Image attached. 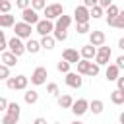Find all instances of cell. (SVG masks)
I'll list each match as a JSON object with an SVG mask.
<instances>
[{"label": "cell", "instance_id": "obj_1", "mask_svg": "<svg viewBox=\"0 0 124 124\" xmlns=\"http://www.w3.org/2000/svg\"><path fill=\"white\" fill-rule=\"evenodd\" d=\"M110 54H112V50H110V46H99L97 48V52H95V64L97 66H105V64H108V60H110Z\"/></svg>", "mask_w": 124, "mask_h": 124}, {"label": "cell", "instance_id": "obj_2", "mask_svg": "<svg viewBox=\"0 0 124 124\" xmlns=\"http://www.w3.org/2000/svg\"><path fill=\"white\" fill-rule=\"evenodd\" d=\"M43 14H45V19H56L58 16H62L64 14V8H62V4H46L45 6V10H43Z\"/></svg>", "mask_w": 124, "mask_h": 124}, {"label": "cell", "instance_id": "obj_3", "mask_svg": "<svg viewBox=\"0 0 124 124\" xmlns=\"http://www.w3.org/2000/svg\"><path fill=\"white\" fill-rule=\"evenodd\" d=\"M31 25H27V23H23V21H17V23H14V37H17V39H31Z\"/></svg>", "mask_w": 124, "mask_h": 124}, {"label": "cell", "instance_id": "obj_4", "mask_svg": "<svg viewBox=\"0 0 124 124\" xmlns=\"http://www.w3.org/2000/svg\"><path fill=\"white\" fill-rule=\"evenodd\" d=\"M46 78H48L46 68H45V66H37V68L33 70V74H31V83H33V85H43V83L46 81Z\"/></svg>", "mask_w": 124, "mask_h": 124}, {"label": "cell", "instance_id": "obj_5", "mask_svg": "<svg viewBox=\"0 0 124 124\" xmlns=\"http://www.w3.org/2000/svg\"><path fill=\"white\" fill-rule=\"evenodd\" d=\"M8 48H10V52H12L14 56H21V54L25 52V43H23L21 39H17V37H12V39L8 41Z\"/></svg>", "mask_w": 124, "mask_h": 124}, {"label": "cell", "instance_id": "obj_6", "mask_svg": "<svg viewBox=\"0 0 124 124\" xmlns=\"http://www.w3.org/2000/svg\"><path fill=\"white\" fill-rule=\"evenodd\" d=\"M52 29H54V23H52L50 19H39V21L35 23V31H37L41 37L50 35V33H52Z\"/></svg>", "mask_w": 124, "mask_h": 124}, {"label": "cell", "instance_id": "obj_7", "mask_svg": "<svg viewBox=\"0 0 124 124\" xmlns=\"http://www.w3.org/2000/svg\"><path fill=\"white\" fill-rule=\"evenodd\" d=\"M21 19L27 25H35L41 17H39V12H35L33 8H25V10H21Z\"/></svg>", "mask_w": 124, "mask_h": 124}, {"label": "cell", "instance_id": "obj_8", "mask_svg": "<svg viewBox=\"0 0 124 124\" xmlns=\"http://www.w3.org/2000/svg\"><path fill=\"white\" fill-rule=\"evenodd\" d=\"M105 41H107V35H105L103 31L93 29V31L89 33V45H91V46H103Z\"/></svg>", "mask_w": 124, "mask_h": 124}, {"label": "cell", "instance_id": "obj_9", "mask_svg": "<svg viewBox=\"0 0 124 124\" xmlns=\"http://www.w3.org/2000/svg\"><path fill=\"white\" fill-rule=\"evenodd\" d=\"M87 105H89V101H87V99H78V101H74V103H72L70 110H72L76 116H83V114L87 112Z\"/></svg>", "mask_w": 124, "mask_h": 124}, {"label": "cell", "instance_id": "obj_10", "mask_svg": "<svg viewBox=\"0 0 124 124\" xmlns=\"http://www.w3.org/2000/svg\"><path fill=\"white\" fill-rule=\"evenodd\" d=\"M74 19H76V23H89V10L85 8V6H78L76 10H74Z\"/></svg>", "mask_w": 124, "mask_h": 124}, {"label": "cell", "instance_id": "obj_11", "mask_svg": "<svg viewBox=\"0 0 124 124\" xmlns=\"http://www.w3.org/2000/svg\"><path fill=\"white\" fill-rule=\"evenodd\" d=\"M66 85H68V87H74V89H79V87L83 85V79H81L79 74L68 72V74H66Z\"/></svg>", "mask_w": 124, "mask_h": 124}, {"label": "cell", "instance_id": "obj_12", "mask_svg": "<svg viewBox=\"0 0 124 124\" xmlns=\"http://www.w3.org/2000/svg\"><path fill=\"white\" fill-rule=\"evenodd\" d=\"M70 23H72V17L66 16V14H62V16L56 17V23H54V29L52 31H68Z\"/></svg>", "mask_w": 124, "mask_h": 124}, {"label": "cell", "instance_id": "obj_13", "mask_svg": "<svg viewBox=\"0 0 124 124\" xmlns=\"http://www.w3.org/2000/svg\"><path fill=\"white\" fill-rule=\"evenodd\" d=\"M62 60H66L68 64H76V62L79 60V52H78L76 48H66V50L62 52Z\"/></svg>", "mask_w": 124, "mask_h": 124}, {"label": "cell", "instance_id": "obj_14", "mask_svg": "<svg viewBox=\"0 0 124 124\" xmlns=\"http://www.w3.org/2000/svg\"><path fill=\"white\" fill-rule=\"evenodd\" d=\"M95 52H97L95 46H91V45H83L81 50H79V58H83V60H93V58H95Z\"/></svg>", "mask_w": 124, "mask_h": 124}, {"label": "cell", "instance_id": "obj_15", "mask_svg": "<svg viewBox=\"0 0 124 124\" xmlns=\"http://www.w3.org/2000/svg\"><path fill=\"white\" fill-rule=\"evenodd\" d=\"M27 83H29V78H27V76H23V74L16 76V78H14V91H16V89H17V91H23V89L27 87Z\"/></svg>", "mask_w": 124, "mask_h": 124}, {"label": "cell", "instance_id": "obj_16", "mask_svg": "<svg viewBox=\"0 0 124 124\" xmlns=\"http://www.w3.org/2000/svg\"><path fill=\"white\" fill-rule=\"evenodd\" d=\"M87 110H91L93 114H101V112L105 110V103H103L101 99H93V101H89Z\"/></svg>", "mask_w": 124, "mask_h": 124}, {"label": "cell", "instance_id": "obj_17", "mask_svg": "<svg viewBox=\"0 0 124 124\" xmlns=\"http://www.w3.org/2000/svg\"><path fill=\"white\" fill-rule=\"evenodd\" d=\"M2 64L8 66V68H14V66L17 64V56H14L10 50H4V52H2Z\"/></svg>", "mask_w": 124, "mask_h": 124}, {"label": "cell", "instance_id": "obj_18", "mask_svg": "<svg viewBox=\"0 0 124 124\" xmlns=\"http://www.w3.org/2000/svg\"><path fill=\"white\" fill-rule=\"evenodd\" d=\"M107 23H108L110 27L124 29V12H118V16H116V17H112V19H107Z\"/></svg>", "mask_w": 124, "mask_h": 124}, {"label": "cell", "instance_id": "obj_19", "mask_svg": "<svg viewBox=\"0 0 124 124\" xmlns=\"http://www.w3.org/2000/svg\"><path fill=\"white\" fill-rule=\"evenodd\" d=\"M39 45H41V48H45V50H52L54 45H56V41L52 39V35H45V37H41Z\"/></svg>", "mask_w": 124, "mask_h": 124}, {"label": "cell", "instance_id": "obj_20", "mask_svg": "<svg viewBox=\"0 0 124 124\" xmlns=\"http://www.w3.org/2000/svg\"><path fill=\"white\" fill-rule=\"evenodd\" d=\"M105 76H107V79H108V81H116V78L120 76V70H118L114 64H108V66H107Z\"/></svg>", "mask_w": 124, "mask_h": 124}, {"label": "cell", "instance_id": "obj_21", "mask_svg": "<svg viewBox=\"0 0 124 124\" xmlns=\"http://www.w3.org/2000/svg\"><path fill=\"white\" fill-rule=\"evenodd\" d=\"M39 50H41V45H39V41H35V39H27V43H25V52L37 54Z\"/></svg>", "mask_w": 124, "mask_h": 124}, {"label": "cell", "instance_id": "obj_22", "mask_svg": "<svg viewBox=\"0 0 124 124\" xmlns=\"http://www.w3.org/2000/svg\"><path fill=\"white\" fill-rule=\"evenodd\" d=\"M16 17L12 14H0V27H14Z\"/></svg>", "mask_w": 124, "mask_h": 124}, {"label": "cell", "instance_id": "obj_23", "mask_svg": "<svg viewBox=\"0 0 124 124\" xmlns=\"http://www.w3.org/2000/svg\"><path fill=\"white\" fill-rule=\"evenodd\" d=\"M23 99H25V103H27V105H35V103L39 101V93H37L35 89L25 91V93H23Z\"/></svg>", "mask_w": 124, "mask_h": 124}, {"label": "cell", "instance_id": "obj_24", "mask_svg": "<svg viewBox=\"0 0 124 124\" xmlns=\"http://www.w3.org/2000/svg\"><path fill=\"white\" fill-rule=\"evenodd\" d=\"M72 103H74V99H72L68 93H66V95H58V107H60V108H70Z\"/></svg>", "mask_w": 124, "mask_h": 124}, {"label": "cell", "instance_id": "obj_25", "mask_svg": "<svg viewBox=\"0 0 124 124\" xmlns=\"http://www.w3.org/2000/svg\"><path fill=\"white\" fill-rule=\"evenodd\" d=\"M6 114H12V116L19 118V114H21V107H19L17 103H8V107H6Z\"/></svg>", "mask_w": 124, "mask_h": 124}, {"label": "cell", "instance_id": "obj_26", "mask_svg": "<svg viewBox=\"0 0 124 124\" xmlns=\"http://www.w3.org/2000/svg\"><path fill=\"white\" fill-rule=\"evenodd\" d=\"M89 62H91V60H83V58H79V60L76 62V66H78V72H76V74L85 76V72H87V68H89Z\"/></svg>", "mask_w": 124, "mask_h": 124}, {"label": "cell", "instance_id": "obj_27", "mask_svg": "<svg viewBox=\"0 0 124 124\" xmlns=\"http://www.w3.org/2000/svg\"><path fill=\"white\" fill-rule=\"evenodd\" d=\"M110 101H112V105H124V93L118 91V89H114L110 93Z\"/></svg>", "mask_w": 124, "mask_h": 124}, {"label": "cell", "instance_id": "obj_28", "mask_svg": "<svg viewBox=\"0 0 124 124\" xmlns=\"http://www.w3.org/2000/svg\"><path fill=\"white\" fill-rule=\"evenodd\" d=\"M103 14H105V10H103V8H99V6L89 8V17H93V19H99Z\"/></svg>", "mask_w": 124, "mask_h": 124}, {"label": "cell", "instance_id": "obj_29", "mask_svg": "<svg viewBox=\"0 0 124 124\" xmlns=\"http://www.w3.org/2000/svg\"><path fill=\"white\" fill-rule=\"evenodd\" d=\"M45 6H46V2H45V0H29V8H33L35 12L45 10Z\"/></svg>", "mask_w": 124, "mask_h": 124}, {"label": "cell", "instance_id": "obj_30", "mask_svg": "<svg viewBox=\"0 0 124 124\" xmlns=\"http://www.w3.org/2000/svg\"><path fill=\"white\" fill-rule=\"evenodd\" d=\"M118 12H120V10H118V6L110 4V6L107 8V14H105V16H107V19H112V17H116V16H118Z\"/></svg>", "mask_w": 124, "mask_h": 124}, {"label": "cell", "instance_id": "obj_31", "mask_svg": "<svg viewBox=\"0 0 124 124\" xmlns=\"http://www.w3.org/2000/svg\"><path fill=\"white\" fill-rule=\"evenodd\" d=\"M99 70H101V66H97L95 62H89V68H87L85 76H91V78H95V76L99 74Z\"/></svg>", "mask_w": 124, "mask_h": 124}, {"label": "cell", "instance_id": "obj_32", "mask_svg": "<svg viewBox=\"0 0 124 124\" xmlns=\"http://www.w3.org/2000/svg\"><path fill=\"white\" fill-rule=\"evenodd\" d=\"M70 66H72V64H68L66 60H62V58H60V62L56 64V70H58V72H62V74H68V72H70Z\"/></svg>", "mask_w": 124, "mask_h": 124}, {"label": "cell", "instance_id": "obj_33", "mask_svg": "<svg viewBox=\"0 0 124 124\" xmlns=\"http://www.w3.org/2000/svg\"><path fill=\"white\" fill-rule=\"evenodd\" d=\"M12 10V2L10 0H0V14H10Z\"/></svg>", "mask_w": 124, "mask_h": 124}, {"label": "cell", "instance_id": "obj_34", "mask_svg": "<svg viewBox=\"0 0 124 124\" xmlns=\"http://www.w3.org/2000/svg\"><path fill=\"white\" fill-rule=\"evenodd\" d=\"M17 120H19V118H16V116H12V114H4L2 120H0V124H17Z\"/></svg>", "mask_w": 124, "mask_h": 124}, {"label": "cell", "instance_id": "obj_35", "mask_svg": "<svg viewBox=\"0 0 124 124\" xmlns=\"http://www.w3.org/2000/svg\"><path fill=\"white\" fill-rule=\"evenodd\" d=\"M46 91H48L50 95H54V97H58V95H60V89H58V85H56V83H48V85H46Z\"/></svg>", "mask_w": 124, "mask_h": 124}, {"label": "cell", "instance_id": "obj_36", "mask_svg": "<svg viewBox=\"0 0 124 124\" xmlns=\"http://www.w3.org/2000/svg\"><path fill=\"white\" fill-rule=\"evenodd\" d=\"M8 78H10V68H8V66H4V64H0V79H4V81H6Z\"/></svg>", "mask_w": 124, "mask_h": 124}, {"label": "cell", "instance_id": "obj_37", "mask_svg": "<svg viewBox=\"0 0 124 124\" xmlns=\"http://www.w3.org/2000/svg\"><path fill=\"white\" fill-rule=\"evenodd\" d=\"M76 27H78V33H79V35L91 31V29H89V23H76Z\"/></svg>", "mask_w": 124, "mask_h": 124}, {"label": "cell", "instance_id": "obj_38", "mask_svg": "<svg viewBox=\"0 0 124 124\" xmlns=\"http://www.w3.org/2000/svg\"><path fill=\"white\" fill-rule=\"evenodd\" d=\"M8 48V41H6V35H4V31H0V52H4Z\"/></svg>", "mask_w": 124, "mask_h": 124}, {"label": "cell", "instance_id": "obj_39", "mask_svg": "<svg viewBox=\"0 0 124 124\" xmlns=\"http://www.w3.org/2000/svg\"><path fill=\"white\" fill-rule=\"evenodd\" d=\"M116 89L124 93V78H122V76H118V78H116Z\"/></svg>", "mask_w": 124, "mask_h": 124}, {"label": "cell", "instance_id": "obj_40", "mask_svg": "<svg viewBox=\"0 0 124 124\" xmlns=\"http://www.w3.org/2000/svg\"><path fill=\"white\" fill-rule=\"evenodd\" d=\"M16 6L19 10H25V8H29V0H16Z\"/></svg>", "mask_w": 124, "mask_h": 124}, {"label": "cell", "instance_id": "obj_41", "mask_svg": "<svg viewBox=\"0 0 124 124\" xmlns=\"http://www.w3.org/2000/svg\"><path fill=\"white\" fill-rule=\"evenodd\" d=\"M110 4H112V0H97V6H99V8H103V10H107Z\"/></svg>", "mask_w": 124, "mask_h": 124}, {"label": "cell", "instance_id": "obj_42", "mask_svg": "<svg viewBox=\"0 0 124 124\" xmlns=\"http://www.w3.org/2000/svg\"><path fill=\"white\" fill-rule=\"evenodd\" d=\"M114 66H116L118 70H122V68H124V56H118V58H116V64H114Z\"/></svg>", "mask_w": 124, "mask_h": 124}, {"label": "cell", "instance_id": "obj_43", "mask_svg": "<svg viewBox=\"0 0 124 124\" xmlns=\"http://www.w3.org/2000/svg\"><path fill=\"white\" fill-rule=\"evenodd\" d=\"M83 6L89 10V8H93V6H97V0H83Z\"/></svg>", "mask_w": 124, "mask_h": 124}, {"label": "cell", "instance_id": "obj_44", "mask_svg": "<svg viewBox=\"0 0 124 124\" xmlns=\"http://www.w3.org/2000/svg\"><path fill=\"white\" fill-rule=\"evenodd\" d=\"M6 107H8V101H6L4 97H0V112H2V110H6Z\"/></svg>", "mask_w": 124, "mask_h": 124}, {"label": "cell", "instance_id": "obj_45", "mask_svg": "<svg viewBox=\"0 0 124 124\" xmlns=\"http://www.w3.org/2000/svg\"><path fill=\"white\" fill-rule=\"evenodd\" d=\"M33 124H46V120L43 118V116H39V118H35V122Z\"/></svg>", "mask_w": 124, "mask_h": 124}, {"label": "cell", "instance_id": "obj_46", "mask_svg": "<svg viewBox=\"0 0 124 124\" xmlns=\"http://www.w3.org/2000/svg\"><path fill=\"white\" fill-rule=\"evenodd\" d=\"M118 48H122V50H124V39H118Z\"/></svg>", "mask_w": 124, "mask_h": 124}, {"label": "cell", "instance_id": "obj_47", "mask_svg": "<svg viewBox=\"0 0 124 124\" xmlns=\"http://www.w3.org/2000/svg\"><path fill=\"white\" fill-rule=\"evenodd\" d=\"M70 124H83V122H79V120H74V122H70Z\"/></svg>", "mask_w": 124, "mask_h": 124}, {"label": "cell", "instance_id": "obj_48", "mask_svg": "<svg viewBox=\"0 0 124 124\" xmlns=\"http://www.w3.org/2000/svg\"><path fill=\"white\" fill-rule=\"evenodd\" d=\"M0 120H2V116H0Z\"/></svg>", "mask_w": 124, "mask_h": 124}, {"label": "cell", "instance_id": "obj_49", "mask_svg": "<svg viewBox=\"0 0 124 124\" xmlns=\"http://www.w3.org/2000/svg\"><path fill=\"white\" fill-rule=\"evenodd\" d=\"M10 2H12V0H10Z\"/></svg>", "mask_w": 124, "mask_h": 124}]
</instances>
